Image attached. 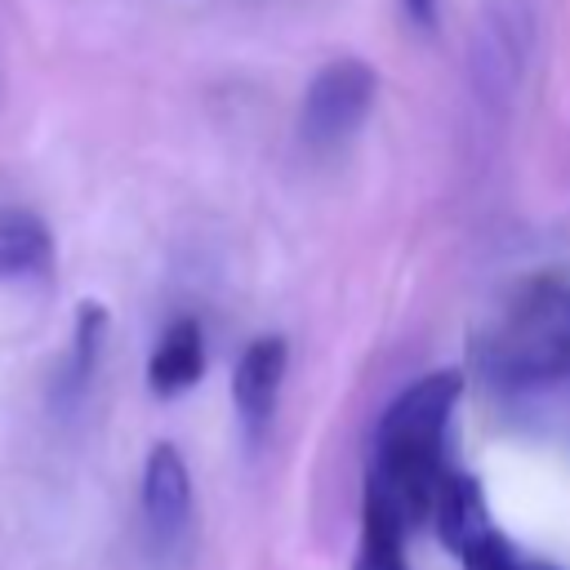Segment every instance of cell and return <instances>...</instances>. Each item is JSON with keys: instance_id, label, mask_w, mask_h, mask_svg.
I'll use <instances>...</instances> for the list:
<instances>
[{"instance_id": "cell-9", "label": "cell", "mask_w": 570, "mask_h": 570, "mask_svg": "<svg viewBox=\"0 0 570 570\" xmlns=\"http://www.w3.org/2000/svg\"><path fill=\"white\" fill-rule=\"evenodd\" d=\"M405 521L387 512L379 499L361 503V543H356V570H410L405 566Z\"/></svg>"}, {"instance_id": "cell-2", "label": "cell", "mask_w": 570, "mask_h": 570, "mask_svg": "<svg viewBox=\"0 0 570 570\" xmlns=\"http://www.w3.org/2000/svg\"><path fill=\"white\" fill-rule=\"evenodd\" d=\"M476 365L494 387H539L570 374V285H530L481 338Z\"/></svg>"}, {"instance_id": "cell-10", "label": "cell", "mask_w": 570, "mask_h": 570, "mask_svg": "<svg viewBox=\"0 0 570 570\" xmlns=\"http://www.w3.org/2000/svg\"><path fill=\"white\" fill-rule=\"evenodd\" d=\"M102 343H107V307L94 303V298H85V303L76 307L71 356H67V365H62V383H58L67 401H76V396L89 387V379H94V370H98V356H102Z\"/></svg>"}, {"instance_id": "cell-8", "label": "cell", "mask_w": 570, "mask_h": 570, "mask_svg": "<svg viewBox=\"0 0 570 570\" xmlns=\"http://www.w3.org/2000/svg\"><path fill=\"white\" fill-rule=\"evenodd\" d=\"M49 263H53L49 227L27 209H4L0 214V281L45 276Z\"/></svg>"}, {"instance_id": "cell-3", "label": "cell", "mask_w": 570, "mask_h": 570, "mask_svg": "<svg viewBox=\"0 0 570 570\" xmlns=\"http://www.w3.org/2000/svg\"><path fill=\"white\" fill-rule=\"evenodd\" d=\"M379 94V71L365 58H338L325 62L307 94H303V111H298V134L312 151H330L343 147L370 116Z\"/></svg>"}, {"instance_id": "cell-7", "label": "cell", "mask_w": 570, "mask_h": 570, "mask_svg": "<svg viewBox=\"0 0 570 570\" xmlns=\"http://www.w3.org/2000/svg\"><path fill=\"white\" fill-rule=\"evenodd\" d=\"M205 374V334L200 321L178 316L165 325V334L156 338L151 356H147V387L156 396H178L191 383H200Z\"/></svg>"}, {"instance_id": "cell-4", "label": "cell", "mask_w": 570, "mask_h": 570, "mask_svg": "<svg viewBox=\"0 0 570 570\" xmlns=\"http://www.w3.org/2000/svg\"><path fill=\"white\" fill-rule=\"evenodd\" d=\"M138 508H142V530H147V548L156 557H183L191 543V476L187 463L178 454V445L160 441L147 450L142 463V490H138Z\"/></svg>"}, {"instance_id": "cell-12", "label": "cell", "mask_w": 570, "mask_h": 570, "mask_svg": "<svg viewBox=\"0 0 570 570\" xmlns=\"http://www.w3.org/2000/svg\"><path fill=\"white\" fill-rule=\"evenodd\" d=\"M405 13H410V22H419L423 31L436 27V0H405Z\"/></svg>"}, {"instance_id": "cell-6", "label": "cell", "mask_w": 570, "mask_h": 570, "mask_svg": "<svg viewBox=\"0 0 570 570\" xmlns=\"http://www.w3.org/2000/svg\"><path fill=\"white\" fill-rule=\"evenodd\" d=\"M432 517H436V539L463 561L494 525L485 517V494L476 485V476L468 472H445L441 490H436V503H432Z\"/></svg>"}, {"instance_id": "cell-1", "label": "cell", "mask_w": 570, "mask_h": 570, "mask_svg": "<svg viewBox=\"0 0 570 570\" xmlns=\"http://www.w3.org/2000/svg\"><path fill=\"white\" fill-rule=\"evenodd\" d=\"M463 396L459 370H432L392 396L374 428V459L365 476V499H379L410 530L432 517L436 490L445 481V428Z\"/></svg>"}, {"instance_id": "cell-11", "label": "cell", "mask_w": 570, "mask_h": 570, "mask_svg": "<svg viewBox=\"0 0 570 570\" xmlns=\"http://www.w3.org/2000/svg\"><path fill=\"white\" fill-rule=\"evenodd\" d=\"M530 561H521L517 552H512V543L499 534V530H490L468 557H463V570H525Z\"/></svg>"}, {"instance_id": "cell-13", "label": "cell", "mask_w": 570, "mask_h": 570, "mask_svg": "<svg viewBox=\"0 0 570 570\" xmlns=\"http://www.w3.org/2000/svg\"><path fill=\"white\" fill-rule=\"evenodd\" d=\"M525 570H557V566H539V561H530V566H525Z\"/></svg>"}, {"instance_id": "cell-5", "label": "cell", "mask_w": 570, "mask_h": 570, "mask_svg": "<svg viewBox=\"0 0 570 570\" xmlns=\"http://www.w3.org/2000/svg\"><path fill=\"white\" fill-rule=\"evenodd\" d=\"M285 365H289V343L281 334H258L240 361H236V374H232V405H236V419L245 428L249 441H258L276 414V401H281V383H285Z\"/></svg>"}]
</instances>
